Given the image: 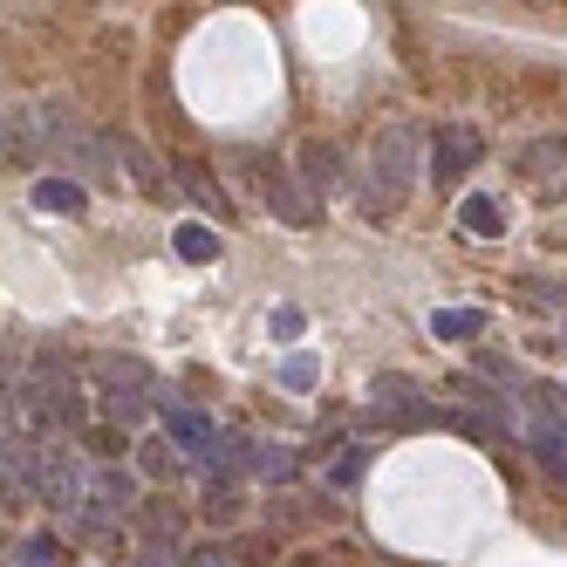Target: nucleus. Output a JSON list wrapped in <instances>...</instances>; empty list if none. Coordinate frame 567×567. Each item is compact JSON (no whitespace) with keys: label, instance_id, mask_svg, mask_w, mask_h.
I'll use <instances>...</instances> for the list:
<instances>
[{"label":"nucleus","instance_id":"obj_1","mask_svg":"<svg viewBox=\"0 0 567 567\" xmlns=\"http://www.w3.org/2000/svg\"><path fill=\"white\" fill-rule=\"evenodd\" d=\"M96 390H103V403H110V417L131 424V417H144L157 377H151V362H137V355H103V362H96Z\"/></svg>","mask_w":567,"mask_h":567},{"label":"nucleus","instance_id":"obj_2","mask_svg":"<svg viewBox=\"0 0 567 567\" xmlns=\"http://www.w3.org/2000/svg\"><path fill=\"white\" fill-rule=\"evenodd\" d=\"M377 178H383L377 213H390L396 198L411 192V178H417V131H411V124H390V131L377 137Z\"/></svg>","mask_w":567,"mask_h":567},{"label":"nucleus","instance_id":"obj_3","mask_svg":"<svg viewBox=\"0 0 567 567\" xmlns=\"http://www.w3.org/2000/svg\"><path fill=\"white\" fill-rule=\"evenodd\" d=\"M485 157V137L472 131V124H437V137H431V151H424V165H431V178L437 185H452V178H465L472 165Z\"/></svg>","mask_w":567,"mask_h":567},{"label":"nucleus","instance_id":"obj_4","mask_svg":"<svg viewBox=\"0 0 567 567\" xmlns=\"http://www.w3.org/2000/svg\"><path fill=\"white\" fill-rule=\"evenodd\" d=\"M165 444L185 458H213V444H219V424L206 411H192V403H165Z\"/></svg>","mask_w":567,"mask_h":567},{"label":"nucleus","instance_id":"obj_5","mask_svg":"<svg viewBox=\"0 0 567 567\" xmlns=\"http://www.w3.org/2000/svg\"><path fill=\"white\" fill-rule=\"evenodd\" d=\"M42 499L55 513H75L83 506V465H75V452H49L42 458Z\"/></svg>","mask_w":567,"mask_h":567},{"label":"nucleus","instance_id":"obj_6","mask_svg":"<svg viewBox=\"0 0 567 567\" xmlns=\"http://www.w3.org/2000/svg\"><path fill=\"white\" fill-rule=\"evenodd\" d=\"M377 417L383 424H431V403H417L411 377H383L377 383Z\"/></svg>","mask_w":567,"mask_h":567},{"label":"nucleus","instance_id":"obj_7","mask_svg":"<svg viewBox=\"0 0 567 567\" xmlns=\"http://www.w3.org/2000/svg\"><path fill=\"white\" fill-rule=\"evenodd\" d=\"M267 206H274L280 219H295V226H315V198H308L301 178H288V172H267Z\"/></svg>","mask_w":567,"mask_h":567},{"label":"nucleus","instance_id":"obj_8","mask_svg":"<svg viewBox=\"0 0 567 567\" xmlns=\"http://www.w3.org/2000/svg\"><path fill=\"white\" fill-rule=\"evenodd\" d=\"M458 226H465L472 239H499V233H506V213H499V198H493V192H472L465 206H458Z\"/></svg>","mask_w":567,"mask_h":567},{"label":"nucleus","instance_id":"obj_9","mask_svg":"<svg viewBox=\"0 0 567 567\" xmlns=\"http://www.w3.org/2000/svg\"><path fill=\"white\" fill-rule=\"evenodd\" d=\"M172 247H178V260H192V267H213V260H219V233H213L206 219H185V226L172 233Z\"/></svg>","mask_w":567,"mask_h":567},{"label":"nucleus","instance_id":"obj_10","mask_svg":"<svg viewBox=\"0 0 567 567\" xmlns=\"http://www.w3.org/2000/svg\"><path fill=\"white\" fill-rule=\"evenodd\" d=\"M301 172H308L315 192H342V151L336 144H308L301 151Z\"/></svg>","mask_w":567,"mask_h":567},{"label":"nucleus","instance_id":"obj_11","mask_svg":"<svg viewBox=\"0 0 567 567\" xmlns=\"http://www.w3.org/2000/svg\"><path fill=\"white\" fill-rule=\"evenodd\" d=\"M478 329H485L478 308H437V315H431V336H437V342H472Z\"/></svg>","mask_w":567,"mask_h":567},{"label":"nucleus","instance_id":"obj_12","mask_svg":"<svg viewBox=\"0 0 567 567\" xmlns=\"http://www.w3.org/2000/svg\"><path fill=\"white\" fill-rule=\"evenodd\" d=\"M34 206L42 213H83V185L75 178H42L34 185Z\"/></svg>","mask_w":567,"mask_h":567},{"label":"nucleus","instance_id":"obj_13","mask_svg":"<svg viewBox=\"0 0 567 567\" xmlns=\"http://www.w3.org/2000/svg\"><path fill=\"white\" fill-rule=\"evenodd\" d=\"M526 444H534V458L547 472H567V437H560V424H534V431H526Z\"/></svg>","mask_w":567,"mask_h":567},{"label":"nucleus","instance_id":"obj_14","mask_svg":"<svg viewBox=\"0 0 567 567\" xmlns=\"http://www.w3.org/2000/svg\"><path fill=\"white\" fill-rule=\"evenodd\" d=\"M96 499H103L110 513H124V506L137 499V478H131V472H96Z\"/></svg>","mask_w":567,"mask_h":567},{"label":"nucleus","instance_id":"obj_15","mask_svg":"<svg viewBox=\"0 0 567 567\" xmlns=\"http://www.w3.org/2000/svg\"><path fill=\"white\" fill-rule=\"evenodd\" d=\"M247 465H254L260 478H295V452H280V444H260Z\"/></svg>","mask_w":567,"mask_h":567},{"label":"nucleus","instance_id":"obj_16","mask_svg":"<svg viewBox=\"0 0 567 567\" xmlns=\"http://www.w3.org/2000/svg\"><path fill=\"white\" fill-rule=\"evenodd\" d=\"M274 377H280V390H315V377H321V370H315V355H288Z\"/></svg>","mask_w":567,"mask_h":567},{"label":"nucleus","instance_id":"obj_17","mask_svg":"<svg viewBox=\"0 0 567 567\" xmlns=\"http://www.w3.org/2000/svg\"><path fill=\"white\" fill-rule=\"evenodd\" d=\"M362 465H370V452H362V444H349V452L336 458V472H329V485H355V478H362Z\"/></svg>","mask_w":567,"mask_h":567},{"label":"nucleus","instance_id":"obj_18","mask_svg":"<svg viewBox=\"0 0 567 567\" xmlns=\"http://www.w3.org/2000/svg\"><path fill=\"white\" fill-rule=\"evenodd\" d=\"M144 472H157V478H172V472H178V452H172L165 437H157V444H144Z\"/></svg>","mask_w":567,"mask_h":567},{"label":"nucleus","instance_id":"obj_19","mask_svg":"<svg viewBox=\"0 0 567 567\" xmlns=\"http://www.w3.org/2000/svg\"><path fill=\"white\" fill-rule=\"evenodd\" d=\"M21 560H28V567H55L62 554H55V540L42 534V540H28V554H21Z\"/></svg>","mask_w":567,"mask_h":567},{"label":"nucleus","instance_id":"obj_20","mask_svg":"<svg viewBox=\"0 0 567 567\" xmlns=\"http://www.w3.org/2000/svg\"><path fill=\"white\" fill-rule=\"evenodd\" d=\"M137 560H144V567H178V547H172V540H151Z\"/></svg>","mask_w":567,"mask_h":567},{"label":"nucleus","instance_id":"obj_21","mask_svg":"<svg viewBox=\"0 0 567 567\" xmlns=\"http://www.w3.org/2000/svg\"><path fill=\"white\" fill-rule=\"evenodd\" d=\"M124 157H131V172H137V178H144V185H157V165H151V157H144V151H137V144H124Z\"/></svg>","mask_w":567,"mask_h":567},{"label":"nucleus","instance_id":"obj_22","mask_svg":"<svg viewBox=\"0 0 567 567\" xmlns=\"http://www.w3.org/2000/svg\"><path fill=\"white\" fill-rule=\"evenodd\" d=\"M274 336H301V308H274Z\"/></svg>","mask_w":567,"mask_h":567},{"label":"nucleus","instance_id":"obj_23","mask_svg":"<svg viewBox=\"0 0 567 567\" xmlns=\"http://www.w3.org/2000/svg\"><path fill=\"white\" fill-rule=\"evenodd\" d=\"M192 567H233V554H226V547H198Z\"/></svg>","mask_w":567,"mask_h":567},{"label":"nucleus","instance_id":"obj_24","mask_svg":"<svg viewBox=\"0 0 567 567\" xmlns=\"http://www.w3.org/2000/svg\"><path fill=\"white\" fill-rule=\"evenodd\" d=\"M206 513H213V519H233V513H239V499H233V493H213V506H206Z\"/></svg>","mask_w":567,"mask_h":567},{"label":"nucleus","instance_id":"obj_25","mask_svg":"<svg viewBox=\"0 0 567 567\" xmlns=\"http://www.w3.org/2000/svg\"><path fill=\"white\" fill-rule=\"evenodd\" d=\"M0 452H8V444H0Z\"/></svg>","mask_w":567,"mask_h":567}]
</instances>
